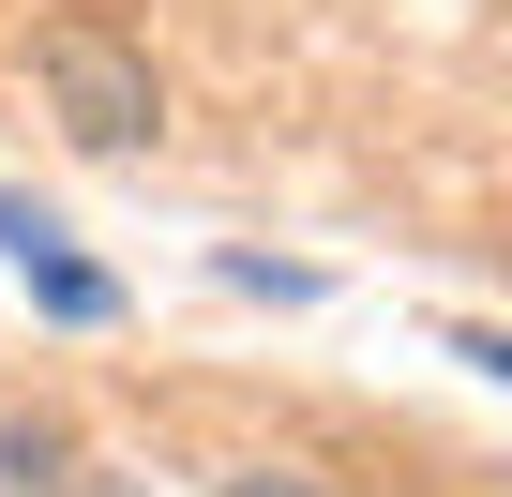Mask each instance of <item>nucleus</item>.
<instances>
[{"instance_id":"obj_1","label":"nucleus","mask_w":512,"mask_h":497,"mask_svg":"<svg viewBox=\"0 0 512 497\" xmlns=\"http://www.w3.org/2000/svg\"><path fill=\"white\" fill-rule=\"evenodd\" d=\"M31 91H46V121H61L76 151H151V136H166V76H151V46L106 31V16H46V31H31Z\"/></svg>"},{"instance_id":"obj_2","label":"nucleus","mask_w":512,"mask_h":497,"mask_svg":"<svg viewBox=\"0 0 512 497\" xmlns=\"http://www.w3.org/2000/svg\"><path fill=\"white\" fill-rule=\"evenodd\" d=\"M16 272H31V287H46V302H61V317H106V302H121V287H106V272H76V257H61V241H46V257H16Z\"/></svg>"},{"instance_id":"obj_3","label":"nucleus","mask_w":512,"mask_h":497,"mask_svg":"<svg viewBox=\"0 0 512 497\" xmlns=\"http://www.w3.org/2000/svg\"><path fill=\"white\" fill-rule=\"evenodd\" d=\"M226 497H317V482H287V467H241V482H226Z\"/></svg>"}]
</instances>
